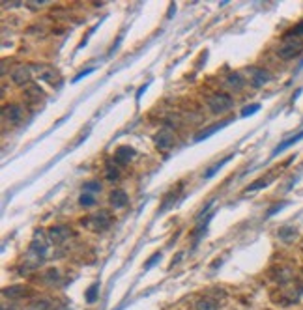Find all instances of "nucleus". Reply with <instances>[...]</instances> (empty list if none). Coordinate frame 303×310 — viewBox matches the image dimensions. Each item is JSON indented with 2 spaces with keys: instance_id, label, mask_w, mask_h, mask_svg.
I'll return each mask as SVG.
<instances>
[{
  "instance_id": "nucleus-21",
  "label": "nucleus",
  "mask_w": 303,
  "mask_h": 310,
  "mask_svg": "<svg viewBox=\"0 0 303 310\" xmlns=\"http://www.w3.org/2000/svg\"><path fill=\"white\" fill-rule=\"evenodd\" d=\"M79 204L85 206V207H90V206L96 204V196H94L92 192H83V196L79 198Z\"/></svg>"
},
{
  "instance_id": "nucleus-10",
  "label": "nucleus",
  "mask_w": 303,
  "mask_h": 310,
  "mask_svg": "<svg viewBox=\"0 0 303 310\" xmlns=\"http://www.w3.org/2000/svg\"><path fill=\"white\" fill-rule=\"evenodd\" d=\"M135 157V150L129 146H120L116 152H114V161L116 165H127L131 159Z\"/></svg>"
},
{
  "instance_id": "nucleus-12",
  "label": "nucleus",
  "mask_w": 303,
  "mask_h": 310,
  "mask_svg": "<svg viewBox=\"0 0 303 310\" xmlns=\"http://www.w3.org/2000/svg\"><path fill=\"white\" fill-rule=\"evenodd\" d=\"M2 295H4V297H10V301H17V299H23L24 295H28V288L15 284V286L4 288V290H2Z\"/></svg>"
},
{
  "instance_id": "nucleus-17",
  "label": "nucleus",
  "mask_w": 303,
  "mask_h": 310,
  "mask_svg": "<svg viewBox=\"0 0 303 310\" xmlns=\"http://www.w3.org/2000/svg\"><path fill=\"white\" fill-rule=\"evenodd\" d=\"M243 83H245V79H243L240 73H231V75L227 77V84H229L231 88H234V90H240L243 86Z\"/></svg>"
},
{
  "instance_id": "nucleus-22",
  "label": "nucleus",
  "mask_w": 303,
  "mask_h": 310,
  "mask_svg": "<svg viewBox=\"0 0 303 310\" xmlns=\"http://www.w3.org/2000/svg\"><path fill=\"white\" fill-rule=\"evenodd\" d=\"M97 292H99V284H92V286L86 290V293H85V297L88 303H94L97 299Z\"/></svg>"
},
{
  "instance_id": "nucleus-19",
  "label": "nucleus",
  "mask_w": 303,
  "mask_h": 310,
  "mask_svg": "<svg viewBox=\"0 0 303 310\" xmlns=\"http://www.w3.org/2000/svg\"><path fill=\"white\" fill-rule=\"evenodd\" d=\"M45 282L47 284H51V286H54V282H58V278H60V271L58 269H49V271H45Z\"/></svg>"
},
{
  "instance_id": "nucleus-30",
  "label": "nucleus",
  "mask_w": 303,
  "mask_h": 310,
  "mask_svg": "<svg viewBox=\"0 0 303 310\" xmlns=\"http://www.w3.org/2000/svg\"><path fill=\"white\" fill-rule=\"evenodd\" d=\"M158 260H161V252H156V254H154V258H152V260H148V262H146V269H150V267H152V265H154V263L158 262Z\"/></svg>"
},
{
  "instance_id": "nucleus-7",
  "label": "nucleus",
  "mask_w": 303,
  "mask_h": 310,
  "mask_svg": "<svg viewBox=\"0 0 303 310\" xmlns=\"http://www.w3.org/2000/svg\"><path fill=\"white\" fill-rule=\"evenodd\" d=\"M30 79H32V68H28V66H17L12 71V81L17 84V86L28 84Z\"/></svg>"
},
{
  "instance_id": "nucleus-9",
  "label": "nucleus",
  "mask_w": 303,
  "mask_h": 310,
  "mask_svg": "<svg viewBox=\"0 0 303 310\" xmlns=\"http://www.w3.org/2000/svg\"><path fill=\"white\" fill-rule=\"evenodd\" d=\"M249 77H251V84H253L255 88H260V86H264V84H267L271 81L269 71L262 69V68H251V69H249Z\"/></svg>"
},
{
  "instance_id": "nucleus-11",
  "label": "nucleus",
  "mask_w": 303,
  "mask_h": 310,
  "mask_svg": "<svg viewBox=\"0 0 303 310\" xmlns=\"http://www.w3.org/2000/svg\"><path fill=\"white\" fill-rule=\"evenodd\" d=\"M2 114H4V118L8 120L10 123H19L23 120V108L19 107V105H6Z\"/></svg>"
},
{
  "instance_id": "nucleus-18",
  "label": "nucleus",
  "mask_w": 303,
  "mask_h": 310,
  "mask_svg": "<svg viewBox=\"0 0 303 310\" xmlns=\"http://www.w3.org/2000/svg\"><path fill=\"white\" fill-rule=\"evenodd\" d=\"M229 121H223V123H217V125H212V127H208V129H204V131H200L198 135H196V140H202V138H208L210 135H214V133H217L219 129H223L225 125H227Z\"/></svg>"
},
{
  "instance_id": "nucleus-33",
  "label": "nucleus",
  "mask_w": 303,
  "mask_h": 310,
  "mask_svg": "<svg viewBox=\"0 0 303 310\" xmlns=\"http://www.w3.org/2000/svg\"><path fill=\"white\" fill-rule=\"evenodd\" d=\"M302 251H303V243H302Z\"/></svg>"
},
{
  "instance_id": "nucleus-31",
  "label": "nucleus",
  "mask_w": 303,
  "mask_h": 310,
  "mask_svg": "<svg viewBox=\"0 0 303 310\" xmlns=\"http://www.w3.org/2000/svg\"><path fill=\"white\" fill-rule=\"evenodd\" d=\"M286 206V202H281V204H277V206H273L269 211H267V215H273V213H277V209H281V207H285Z\"/></svg>"
},
{
  "instance_id": "nucleus-3",
  "label": "nucleus",
  "mask_w": 303,
  "mask_h": 310,
  "mask_svg": "<svg viewBox=\"0 0 303 310\" xmlns=\"http://www.w3.org/2000/svg\"><path fill=\"white\" fill-rule=\"evenodd\" d=\"M208 107L214 114H225L234 107V101L229 94H214L208 99Z\"/></svg>"
},
{
  "instance_id": "nucleus-15",
  "label": "nucleus",
  "mask_w": 303,
  "mask_h": 310,
  "mask_svg": "<svg viewBox=\"0 0 303 310\" xmlns=\"http://www.w3.org/2000/svg\"><path fill=\"white\" fill-rule=\"evenodd\" d=\"M303 138V131H300L298 135H294V137H290V138H286L285 142H281L277 148H275V152H273V155H277V154H281L283 150H286V148H290L292 144H296L298 140H302Z\"/></svg>"
},
{
  "instance_id": "nucleus-6",
  "label": "nucleus",
  "mask_w": 303,
  "mask_h": 310,
  "mask_svg": "<svg viewBox=\"0 0 303 310\" xmlns=\"http://www.w3.org/2000/svg\"><path fill=\"white\" fill-rule=\"evenodd\" d=\"M71 238V228L70 226H64V224H56L49 230V241L56 243V245H62L64 241Z\"/></svg>"
},
{
  "instance_id": "nucleus-28",
  "label": "nucleus",
  "mask_w": 303,
  "mask_h": 310,
  "mask_svg": "<svg viewBox=\"0 0 303 310\" xmlns=\"http://www.w3.org/2000/svg\"><path fill=\"white\" fill-rule=\"evenodd\" d=\"M267 183H269V181H267V179H258V181H256V183H253V185H249V187H247V189H245V191H247V192H251V191H256V189H260V187H266Z\"/></svg>"
},
{
  "instance_id": "nucleus-23",
  "label": "nucleus",
  "mask_w": 303,
  "mask_h": 310,
  "mask_svg": "<svg viewBox=\"0 0 303 310\" xmlns=\"http://www.w3.org/2000/svg\"><path fill=\"white\" fill-rule=\"evenodd\" d=\"M105 176H107L109 181H116V179L120 178V172H118L116 165H109V167H107V172H105Z\"/></svg>"
},
{
  "instance_id": "nucleus-24",
  "label": "nucleus",
  "mask_w": 303,
  "mask_h": 310,
  "mask_svg": "<svg viewBox=\"0 0 303 310\" xmlns=\"http://www.w3.org/2000/svg\"><path fill=\"white\" fill-rule=\"evenodd\" d=\"M232 159V155H229V157H225V159H223V161H221V163H217V165H214V168H210V170H208L206 174H204V178H212V176H214V174H215V172H217L219 168L223 167V165H225V163H229V161H231Z\"/></svg>"
},
{
  "instance_id": "nucleus-2",
  "label": "nucleus",
  "mask_w": 303,
  "mask_h": 310,
  "mask_svg": "<svg viewBox=\"0 0 303 310\" xmlns=\"http://www.w3.org/2000/svg\"><path fill=\"white\" fill-rule=\"evenodd\" d=\"M302 51H303V41L296 36H286L285 37V41H283V43L279 45V49H277L279 56L281 58H285V60L296 58Z\"/></svg>"
},
{
  "instance_id": "nucleus-20",
  "label": "nucleus",
  "mask_w": 303,
  "mask_h": 310,
  "mask_svg": "<svg viewBox=\"0 0 303 310\" xmlns=\"http://www.w3.org/2000/svg\"><path fill=\"white\" fill-rule=\"evenodd\" d=\"M41 92H43V90H41L39 86H30L28 92H26V99H28V101H36V99H39V97L43 96Z\"/></svg>"
},
{
  "instance_id": "nucleus-4",
  "label": "nucleus",
  "mask_w": 303,
  "mask_h": 310,
  "mask_svg": "<svg viewBox=\"0 0 303 310\" xmlns=\"http://www.w3.org/2000/svg\"><path fill=\"white\" fill-rule=\"evenodd\" d=\"M32 69L37 73V77L41 79V81H45L49 84H54L58 83V71L54 69V68H51V66H43V64H34L32 66Z\"/></svg>"
},
{
  "instance_id": "nucleus-14",
  "label": "nucleus",
  "mask_w": 303,
  "mask_h": 310,
  "mask_svg": "<svg viewBox=\"0 0 303 310\" xmlns=\"http://www.w3.org/2000/svg\"><path fill=\"white\" fill-rule=\"evenodd\" d=\"M195 309L196 310H217V301L212 297H202L196 301Z\"/></svg>"
},
{
  "instance_id": "nucleus-27",
  "label": "nucleus",
  "mask_w": 303,
  "mask_h": 310,
  "mask_svg": "<svg viewBox=\"0 0 303 310\" xmlns=\"http://www.w3.org/2000/svg\"><path fill=\"white\" fill-rule=\"evenodd\" d=\"M26 310H49V303L47 301H36V303H32Z\"/></svg>"
},
{
  "instance_id": "nucleus-8",
  "label": "nucleus",
  "mask_w": 303,
  "mask_h": 310,
  "mask_svg": "<svg viewBox=\"0 0 303 310\" xmlns=\"http://www.w3.org/2000/svg\"><path fill=\"white\" fill-rule=\"evenodd\" d=\"M154 142H156V146H158L159 150H170L172 144H174V133L165 127V129H161L159 133H156Z\"/></svg>"
},
{
  "instance_id": "nucleus-26",
  "label": "nucleus",
  "mask_w": 303,
  "mask_h": 310,
  "mask_svg": "<svg viewBox=\"0 0 303 310\" xmlns=\"http://www.w3.org/2000/svg\"><path fill=\"white\" fill-rule=\"evenodd\" d=\"M99 192L101 191V183L99 181H88L85 185V192Z\"/></svg>"
},
{
  "instance_id": "nucleus-1",
  "label": "nucleus",
  "mask_w": 303,
  "mask_h": 310,
  "mask_svg": "<svg viewBox=\"0 0 303 310\" xmlns=\"http://www.w3.org/2000/svg\"><path fill=\"white\" fill-rule=\"evenodd\" d=\"M49 254V243L43 238V232L37 230L34 234V239L30 243V251H28V260H32V265H39L47 258Z\"/></svg>"
},
{
  "instance_id": "nucleus-16",
  "label": "nucleus",
  "mask_w": 303,
  "mask_h": 310,
  "mask_svg": "<svg viewBox=\"0 0 303 310\" xmlns=\"http://www.w3.org/2000/svg\"><path fill=\"white\" fill-rule=\"evenodd\" d=\"M296 236H298V232H296V228L294 226H285L279 230V238L283 239L285 243H292Z\"/></svg>"
},
{
  "instance_id": "nucleus-13",
  "label": "nucleus",
  "mask_w": 303,
  "mask_h": 310,
  "mask_svg": "<svg viewBox=\"0 0 303 310\" xmlns=\"http://www.w3.org/2000/svg\"><path fill=\"white\" fill-rule=\"evenodd\" d=\"M109 202L112 207L120 209V207H124V206L127 204V192L124 191V189H114V191L109 194Z\"/></svg>"
},
{
  "instance_id": "nucleus-5",
  "label": "nucleus",
  "mask_w": 303,
  "mask_h": 310,
  "mask_svg": "<svg viewBox=\"0 0 303 310\" xmlns=\"http://www.w3.org/2000/svg\"><path fill=\"white\" fill-rule=\"evenodd\" d=\"M86 224L90 228H94L96 232H103V230H107V228L110 226V215L101 209L99 213H96L94 217H90V219L86 221Z\"/></svg>"
},
{
  "instance_id": "nucleus-29",
  "label": "nucleus",
  "mask_w": 303,
  "mask_h": 310,
  "mask_svg": "<svg viewBox=\"0 0 303 310\" xmlns=\"http://www.w3.org/2000/svg\"><path fill=\"white\" fill-rule=\"evenodd\" d=\"M288 36H303V21L302 23H298L296 24V26H294V28H292L290 32H288Z\"/></svg>"
},
{
  "instance_id": "nucleus-25",
  "label": "nucleus",
  "mask_w": 303,
  "mask_h": 310,
  "mask_svg": "<svg viewBox=\"0 0 303 310\" xmlns=\"http://www.w3.org/2000/svg\"><path fill=\"white\" fill-rule=\"evenodd\" d=\"M258 110H260V105H258V103H255V105H249V107H245L242 110V118H247V116L255 114V112H258Z\"/></svg>"
},
{
  "instance_id": "nucleus-32",
  "label": "nucleus",
  "mask_w": 303,
  "mask_h": 310,
  "mask_svg": "<svg viewBox=\"0 0 303 310\" xmlns=\"http://www.w3.org/2000/svg\"><path fill=\"white\" fill-rule=\"evenodd\" d=\"M2 310H15V307H8V305H2Z\"/></svg>"
}]
</instances>
